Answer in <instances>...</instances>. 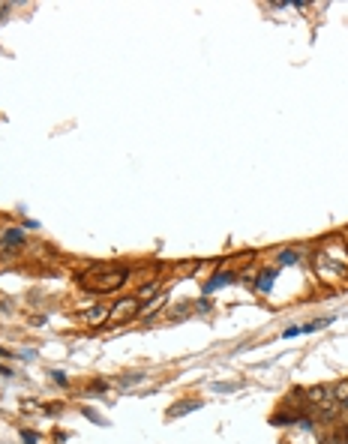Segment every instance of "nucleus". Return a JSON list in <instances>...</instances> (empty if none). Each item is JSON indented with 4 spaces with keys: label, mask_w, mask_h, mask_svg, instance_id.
<instances>
[{
    "label": "nucleus",
    "mask_w": 348,
    "mask_h": 444,
    "mask_svg": "<svg viewBox=\"0 0 348 444\" xmlns=\"http://www.w3.org/2000/svg\"><path fill=\"white\" fill-rule=\"evenodd\" d=\"M336 441H339V444H348V426L339 432V435H336Z\"/></svg>",
    "instance_id": "13"
},
{
    "label": "nucleus",
    "mask_w": 348,
    "mask_h": 444,
    "mask_svg": "<svg viewBox=\"0 0 348 444\" xmlns=\"http://www.w3.org/2000/svg\"><path fill=\"white\" fill-rule=\"evenodd\" d=\"M279 261H282V264H297V261H300V249H282Z\"/></svg>",
    "instance_id": "8"
},
{
    "label": "nucleus",
    "mask_w": 348,
    "mask_h": 444,
    "mask_svg": "<svg viewBox=\"0 0 348 444\" xmlns=\"http://www.w3.org/2000/svg\"><path fill=\"white\" fill-rule=\"evenodd\" d=\"M21 438H24L27 444H36V438H39V435H36V432H30V429H24V432H21Z\"/></svg>",
    "instance_id": "12"
},
{
    "label": "nucleus",
    "mask_w": 348,
    "mask_h": 444,
    "mask_svg": "<svg viewBox=\"0 0 348 444\" xmlns=\"http://www.w3.org/2000/svg\"><path fill=\"white\" fill-rule=\"evenodd\" d=\"M21 240H24V231H21V228H6V231H3V246H6V249L21 246Z\"/></svg>",
    "instance_id": "4"
},
{
    "label": "nucleus",
    "mask_w": 348,
    "mask_h": 444,
    "mask_svg": "<svg viewBox=\"0 0 348 444\" xmlns=\"http://www.w3.org/2000/svg\"><path fill=\"white\" fill-rule=\"evenodd\" d=\"M126 279H129L126 267H93L78 279V285L87 291H96V294H108V291H117Z\"/></svg>",
    "instance_id": "1"
},
{
    "label": "nucleus",
    "mask_w": 348,
    "mask_h": 444,
    "mask_svg": "<svg viewBox=\"0 0 348 444\" xmlns=\"http://www.w3.org/2000/svg\"><path fill=\"white\" fill-rule=\"evenodd\" d=\"M273 276H276L273 270H270V273H261V279H258V288H261V291H267V288L273 285Z\"/></svg>",
    "instance_id": "9"
},
{
    "label": "nucleus",
    "mask_w": 348,
    "mask_h": 444,
    "mask_svg": "<svg viewBox=\"0 0 348 444\" xmlns=\"http://www.w3.org/2000/svg\"><path fill=\"white\" fill-rule=\"evenodd\" d=\"M309 402H327L330 399V387H324V384H318V387H309L306 393H303Z\"/></svg>",
    "instance_id": "5"
},
{
    "label": "nucleus",
    "mask_w": 348,
    "mask_h": 444,
    "mask_svg": "<svg viewBox=\"0 0 348 444\" xmlns=\"http://www.w3.org/2000/svg\"><path fill=\"white\" fill-rule=\"evenodd\" d=\"M195 408H201V402H198V399H189V402L171 405V408H168V417H180V414H189V411H195Z\"/></svg>",
    "instance_id": "6"
},
{
    "label": "nucleus",
    "mask_w": 348,
    "mask_h": 444,
    "mask_svg": "<svg viewBox=\"0 0 348 444\" xmlns=\"http://www.w3.org/2000/svg\"><path fill=\"white\" fill-rule=\"evenodd\" d=\"M228 279H231V273H219V276H216V279H213V282L207 285V291H213L216 285H222V282H228Z\"/></svg>",
    "instance_id": "10"
},
{
    "label": "nucleus",
    "mask_w": 348,
    "mask_h": 444,
    "mask_svg": "<svg viewBox=\"0 0 348 444\" xmlns=\"http://www.w3.org/2000/svg\"><path fill=\"white\" fill-rule=\"evenodd\" d=\"M108 315H111V306L99 303V306L87 309V312L81 315V321H84V324H90V327H99V324H108Z\"/></svg>",
    "instance_id": "3"
},
{
    "label": "nucleus",
    "mask_w": 348,
    "mask_h": 444,
    "mask_svg": "<svg viewBox=\"0 0 348 444\" xmlns=\"http://www.w3.org/2000/svg\"><path fill=\"white\" fill-rule=\"evenodd\" d=\"M330 399H333V402H339V405H348V378L330 387Z\"/></svg>",
    "instance_id": "7"
},
{
    "label": "nucleus",
    "mask_w": 348,
    "mask_h": 444,
    "mask_svg": "<svg viewBox=\"0 0 348 444\" xmlns=\"http://www.w3.org/2000/svg\"><path fill=\"white\" fill-rule=\"evenodd\" d=\"M141 312V300L138 297H129V300H120L111 306V315H108V324H123V321H132L135 315Z\"/></svg>",
    "instance_id": "2"
},
{
    "label": "nucleus",
    "mask_w": 348,
    "mask_h": 444,
    "mask_svg": "<svg viewBox=\"0 0 348 444\" xmlns=\"http://www.w3.org/2000/svg\"><path fill=\"white\" fill-rule=\"evenodd\" d=\"M150 294H156V282H150V285H144V288L138 291V300H144V297H150Z\"/></svg>",
    "instance_id": "11"
}]
</instances>
